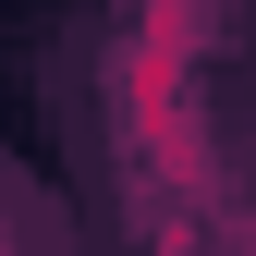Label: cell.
I'll use <instances>...</instances> for the list:
<instances>
[{
	"label": "cell",
	"mask_w": 256,
	"mask_h": 256,
	"mask_svg": "<svg viewBox=\"0 0 256 256\" xmlns=\"http://www.w3.org/2000/svg\"><path fill=\"white\" fill-rule=\"evenodd\" d=\"M0 256H37V208H24L12 183H0Z\"/></svg>",
	"instance_id": "1"
}]
</instances>
